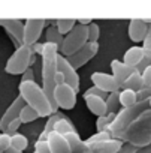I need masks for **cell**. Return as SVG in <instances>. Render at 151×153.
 <instances>
[{"instance_id": "obj_16", "label": "cell", "mask_w": 151, "mask_h": 153, "mask_svg": "<svg viewBox=\"0 0 151 153\" xmlns=\"http://www.w3.org/2000/svg\"><path fill=\"white\" fill-rule=\"evenodd\" d=\"M85 105L88 108V111L91 114H94L96 117H103L108 114V107H106V101L99 98V96H84Z\"/></svg>"}, {"instance_id": "obj_19", "label": "cell", "mask_w": 151, "mask_h": 153, "mask_svg": "<svg viewBox=\"0 0 151 153\" xmlns=\"http://www.w3.org/2000/svg\"><path fill=\"white\" fill-rule=\"evenodd\" d=\"M64 138L67 140L72 153H93V152H91V147L85 143V140H82V138L80 137L78 132L67 134Z\"/></svg>"}, {"instance_id": "obj_30", "label": "cell", "mask_w": 151, "mask_h": 153, "mask_svg": "<svg viewBox=\"0 0 151 153\" xmlns=\"http://www.w3.org/2000/svg\"><path fill=\"white\" fill-rule=\"evenodd\" d=\"M111 138H112V135L109 134V131H105V132H96L94 135L88 137V138L85 140V143L90 146V144H94V143H103V141H108V140H111Z\"/></svg>"}, {"instance_id": "obj_15", "label": "cell", "mask_w": 151, "mask_h": 153, "mask_svg": "<svg viewBox=\"0 0 151 153\" xmlns=\"http://www.w3.org/2000/svg\"><path fill=\"white\" fill-rule=\"evenodd\" d=\"M46 141H48L51 153H72L67 140L57 132H51Z\"/></svg>"}, {"instance_id": "obj_46", "label": "cell", "mask_w": 151, "mask_h": 153, "mask_svg": "<svg viewBox=\"0 0 151 153\" xmlns=\"http://www.w3.org/2000/svg\"><path fill=\"white\" fill-rule=\"evenodd\" d=\"M5 23H6V20H3V18H0V26L3 27V26H5Z\"/></svg>"}, {"instance_id": "obj_3", "label": "cell", "mask_w": 151, "mask_h": 153, "mask_svg": "<svg viewBox=\"0 0 151 153\" xmlns=\"http://www.w3.org/2000/svg\"><path fill=\"white\" fill-rule=\"evenodd\" d=\"M147 110H150L148 101L144 102H138L136 105L130 107V108H121L115 117V120L112 122V125L109 126V134L112 135V138L115 140H121L123 141V135L126 132V129L132 125V122H135L142 113H145ZM124 143V141H123Z\"/></svg>"}, {"instance_id": "obj_29", "label": "cell", "mask_w": 151, "mask_h": 153, "mask_svg": "<svg viewBox=\"0 0 151 153\" xmlns=\"http://www.w3.org/2000/svg\"><path fill=\"white\" fill-rule=\"evenodd\" d=\"M39 117H41V116L38 114V111L33 110V108L29 107V105H26V107L21 110V113H20V120H21V123H32V122L38 120Z\"/></svg>"}, {"instance_id": "obj_42", "label": "cell", "mask_w": 151, "mask_h": 153, "mask_svg": "<svg viewBox=\"0 0 151 153\" xmlns=\"http://www.w3.org/2000/svg\"><path fill=\"white\" fill-rule=\"evenodd\" d=\"M77 23L81 24V26H90V24L93 23V20H91V18H78Z\"/></svg>"}, {"instance_id": "obj_24", "label": "cell", "mask_w": 151, "mask_h": 153, "mask_svg": "<svg viewBox=\"0 0 151 153\" xmlns=\"http://www.w3.org/2000/svg\"><path fill=\"white\" fill-rule=\"evenodd\" d=\"M77 24H78L77 20H73V18H57V21H55V27L63 36L69 35Z\"/></svg>"}, {"instance_id": "obj_22", "label": "cell", "mask_w": 151, "mask_h": 153, "mask_svg": "<svg viewBox=\"0 0 151 153\" xmlns=\"http://www.w3.org/2000/svg\"><path fill=\"white\" fill-rule=\"evenodd\" d=\"M61 117H63V116H61V114H58V113H54L52 116H49V117H48V120H46V123H45V126H43V131L39 134V140L46 141V140H48V137H49V134H51V132H54L55 123H57Z\"/></svg>"}, {"instance_id": "obj_9", "label": "cell", "mask_w": 151, "mask_h": 153, "mask_svg": "<svg viewBox=\"0 0 151 153\" xmlns=\"http://www.w3.org/2000/svg\"><path fill=\"white\" fill-rule=\"evenodd\" d=\"M57 71L63 72L64 78H66V84L70 86L75 92L78 93V92H80V75H78L77 69H75V68L67 62V59H66L64 56H61L60 53H58V56H57Z\"/></svg>"}, {"instance_id": "obj_44", "label": "cell", "mask_w": 151, "mask_h": 153, "mask_svg": "<svg viewBox=\"0 0 151 153\" xmlns=\"http://www.w3.org/2000/svg\"><path fill=\"white\" fill-rule=\"evenodd\" d=\"M136 153H151V146H147V147H142L139 149Z\"/></svg>"}, {"instance_id": "obj_25", "label": "cell", "mask_w": 151, "mask_h": 153, "mask_svg": "<svg viewBox=\"0 0 151 153\" xmlns=\"http://www.w3.org/2000/svg\"><path fill=\"white\" fill-rule=\"evenodd\" d=\"M54 132H57V134H60V135L66 137L67 134L77 132V129H75V126L70 123V120H69V119H66V117H61V119H60V120L55 123Z\"/></svg>"}, {"instance_id": "obj_11", "label": "cell", "mask_w": 151, "mask_h": 153, "mask_svg": "<svg viewBox=\"0 0 151 153\" xmlns=\"http://www.w3.org/2000/svg\"><path fill=\"white\" fill-rule=\"evenodd\" d=\"M3 29L6 30L9 39L15 45V50L24 45V21L17 18H8Z\"/></svg>"}, {"instance_id": "obj_36", "label": "cell", "mask_w": 151, "mask_h": 153, "mask_svg": "<svg viewBox=\"0 0 151 153\" xmlns=\"http://www.w3.org/2000/svg\"><path fill=\"white\" fill-rule=\"evenodd\" d=\"M141 76H142V84H144V87H151V66L147 68V69L141 74Z\"/></svg>"}, {"instance_id": "obj_7", "label": "cell", "mask_w": 151, "mask_h": 153, "mask_svg": "<svg viewBox=\"0 0 151 153\" xmlns=\"http://www.w3.org/2000/svg\"><path fill=\"white\" fill-rule=\"evenodd\" d=\"M54 99H55V104L58 108L69 111V110H73L75 105H77V92L67 84H61V86L55 87Z\"/></svg>"}, {"instance_id": "obj_23", "label": "cell", "mask_w": 151, "mask_h": 153, "mask_svg": "<svg viewBox=\"0 0 151 153\" xmlns=\"http://www.w3.org/2000/svg\"><path fill=\"white\" fill-rule=\"evenodd\" d=\"M120 104L123 108H130L138 104V93L133 90H120Z\"/></svg>"}, {"instance_id": "obj_21", "label": "cell", "mask_w": 151, "mask_h": 153, "mask_svg": "<svg viewBox=\"0 0 151 153\" xmlns=\"http://www.w3.org/2000/svg\"><path fill=\"white\" fill-rule=\"evenodd\" d=\"M63 41H64V36L57 30L55 26H49V27H46V30H45V42L54 44V45H57L58 50H60L61 45H63Z\"/></svg>"}, {"instance_id": "obj_45", "label": "cell", "mask_w": 151, "mask_h": 153, "mask_svg": "<svg viewBox=\"0 0 151 153\" xmlns=\"http://www.w3.org/2000/svg\"><path fill=\"white\" fill-rule=\"evenodd\" d=\"M5 153H21V152H18V150H15V149H12V147H11V149H9L8 152H5Z\"/></svg>"}, {"instance_id": "obj_5", "label": "cell", "mask_w": 151, "mask_h": 153, "mask_svg": "<svg viewBox=\"0 0 151 153\" xmlns=\"http://www.w3.org/2000/svg\"><path fill=\"white\" fill-rule=\"evenodd\" d=\"M88 42V36H87V26H81L77 24L75 29L64 36L63 45L58 50V53L64 57H70L75 53H78L85 44Z\"/></svg>"}, {"instance_id": "obj_20", "label": "cell", "mask_w": 151, "mask_h": 153, "mask_svg": "<svg viewBox=\"0 0 151 153\" xmlns=\"http://www.w3.org/2000/svg\"><path fill=\"white\" fill-rule=\"evenodd\" d=\"M141 89H144V84H142V76H141V74L138 71L133 72L129 78L123 83V86H121V90H133L136 93Z\"/></svg>"}, {"instance_id": "obj_28", "label": "cell", "mask_w": 151, "mask_h": 153, "mask_svg": "<svg viewBox=\"0 0 151 153\" xmlns=\"http://www.w3.org/2000/svg\"><path fill=\"white\" fill-rule=\"evenodd\" d=\"M106 107H108V113H114V114H118L120 111V92H114V93H109V96L106 98Z\"/></svg>"}, {"instance_id": "obj_35", "label": "cell", "mask_w": 151, "mask_h": 153, "mask_svg": "<svg viewBox=\"0 0 151 153\" xmlns=\"http://www.w3.org/2000/svg\"><path fill=\"white\" fill-rule=\"evenodd\" d=\"M150 98H151V87H144L138 92V102L148 101Z\"/></svg>"}, {"instance_id": "obj_43", "label": "cell", "mask_w": 151, "mask_h": 153, "mask_svg": "<svg viewBox=\"0 0 151 153\" xmlns=\"http://www.w3.org/2000/svg\"><path fill=\"white\" fill-rule=\"evenodd\" d=\"M32 48H33V53H35V54H42V50H43V44H39V42H38V44H35V45H33Z\"/></svg>"}, {"instance_id": "obj_6", "label": "cell", "mask_w": 151, "mask_h": 153, "mask_svg": "<svg viewBox=\"0 0 151 153\" xmlns=\"http://www.w3.org/2000/svg\"><path fill=\"white\" fill-rule=\"evenodd\" d=\"M48 26L45 18H29L24 21V45L33 47L42 36L43 29Z\"/></svg>"}, {"instance_id": "obj_34", "label": "cell", "mask_w": 151, "mask_h": 153, "mask_svg": "<svg viewBox=\"0 0 151 153\" xmlns=\"http://www.w3.org/2000/svg\"><path fill=\"white\" fill-rule=\"evenodd\" d=\"M35 153H51L49 146H48V141L38 140V141L35 143Z\"/></svg>"}, {"instance_id": "obj_33", "label": "cell", "mask_w": 151, "mask_h": 153, "mask_svg": "<svg viewBox=\"0 0 151 153\" xmlns=\"http://www.w3.org/2000/svg\"><path fill=\"white\" fill-rule=\"evenodd\" d=\"M84 96H99V98H102V99L106 101V98L109 96V93H106V92L97 89L96 86H93V87H90V89H87V90L84 92Z\"/></svg>"}, {"instance_id": "obj_31", "label": "cell", "mask_w": 151, "mask_h": 153, "mask_svg": "<svg viewBox=\"0 0 151 153\" xmlns=\"http://www.w3.org/2000/svg\"><path fill=\"white\" fill-rule=\"evenodd\" d=\"M87 36H88V42H97L99 36H100V27L99 24H96L94 21L87 26Z\"/></svg>"}, {"instance_id": "obj_12", "label": "cell", "mask_w": 151, "mask_h": 153, "mask_svg": "<svg viewBox=\"0 0 151 153\" xmlns=\"http://www.w3.org/2000/svg\"><path fill=\"white\" fill-rule=\"evenodd\" d=\"M90 80L93 83V86H96L97 89L106 92V93H114V92H120V86L115 81V78L112 76V74H105V72H93Z\"/></svg>"}, {"instance_id": "obj_2", "label": "cell", "mask_w": 151, "mask_h": 153, "mask_svg": "<svg viewBox=\"0 0 151 153\" xmlns=\"http://www.w3.org/2000/svg\"><path fill=\"white\" fill-rule=\"evenodd\" d=\"M18 92L26 101L29 107L38 111L41 117H49L54 114L49 99L46 98L42 86H39L36 81H26L18 84Z\"/></svg>"}, {"instance_id": "obj_10", "label": "cell", "mask_w": 151, "mask_h": 153, "mask_svg": "<svg viewBox=\"0 0 151 153\" xmlns=\"http://www.w3.org/2000/svg\"><path fill=\"white\" fill-rule=\"evenodd\" d=\"M26 105H27V104H26V101L23 99V96L18 95V96L12 101V104L8 107V110L3 113L2 119H0V131H2V132H6L8 126H9L15 119L20 117V113H21V110H23Z\"/></svg>"}, {"instance_id": "obj_8", "label": "cell", "mask_w": 151, "mask_h": 153, "mask_svg": "<svg viewBox=\"0 0 151 153\" xmlns=\"http://www.w3.org/2000/svg\"><path fill=\"white\" fill-rule=\"evenodd\" d=\"M97 51H99V44H97V42H87L78 53H75L73 56L66 57V59H67V62H69L75 69L78 71L80 68L85 66V65L97 54Z\"/></svg>"}, {"instance_id": "obj_32", "label": "cell", "mask_w": 151, "mask_h": 153, "mask_svg": "<svg viewBox=\"0 0 151 153\" xmlns=\"http://www.w3.org/2000/svg\"><path fill=\"white\" fill-rule=\"evenodd\" d=\"M11 149V135L6 132H0V153H5Z\"/></svg>"}, {"instance_id": "obj_26", "label": "cell", "mask_w": 151, "mask_h": 153, "mask_svg": "<svg viewBox=\"0 0 151 153\" xmlns=\"http://www.w3.org/2000/svg\"><path fill=\"white\" fill-rule=\"evenodd\" d=\"M11 147L23 153V152L29 147V140H27V137H24L23 134H18V132L14 134V135H11Z\"/></svg>"}, {"instance_id": "obj_47", "label": "cell", "mask_w": 151, "mask_h": 153, "mask_svg": "<svg viewBox=\"0 0 151 153\" xmlns=\"http://www.w3.org/2000/svg\"><path fill=\"white\" fill-rule=\"evenodd\" d=\"M148 105H150V110H151V98L148 99Z\"/></svg>"}, {"instance_id": "obj_37", "label": "cell", "mask_w": 151, "mask_h": 153, "mask_svg": "<svg viewBox=\"0 0 151 153\" xmlns=\"http://www.w3.org/2000/svg\"><path fill=\"white\" fill-rule=\"evenodd\" d=\"M142 48H144V51H145V53L151 54V26L148 27V33H147V36H145L144 42H142Z\"/></svg>"}, {"instance_id": "obj_27", "label": "cell", "mask_w": 151, "mask_h": 153, "mask_svg": "<svg viewBox=\"0 0 151 153\" xmlns=\"http://www.w3.org/2000/svg\"><path fill=\"white\" fill-rule=\"evenodd\" d=\"M115 117H117V114H114V113H108L103 117H97V120H96V129H97V132L108 131L109 126L112 125V122L115 120Z\"/></svg>"}, {"instance_id": "obj_4", "label": "cell", "mask_w": 151, "mask_h": 153, "mask_svg": "<svg viewBox=\"0 0 151 153\" xmlns=\"http://www.w3.org/2000/svg\"><path fill=\"white\" fill-rule=\"evenodd\" d=\"M36 60V54L33 53V48L29 45H23L17 48L12 56L8 59L5 65V72L9 75H23L27 69L32 68V65Z\"/></svg>"}, {"instance_id": "obj_39", "label": "cell", "mask_w": 151, "mask_h": 153, "mask_svg": "<svg viewBox=\"0 0 151 153\" xmlns=\"http://www.w3.org/2000/svg\"><path fill=\"white\" fill-rule=\"evenodd\" d=\"M138 150H139V149H138L136 146H133V144H130V143H124L118 153H136Z\"/></svg>"}, {"instance_id": "obj_41", "label": "cell", "mask_w": 151, "mask_h": 153, "mask_svg": "<svg viewBox=\"0 0 151 153\" xmlns=\"http://www.w3.org/2000/svg\"><path fill=\"white\" fill-rule=\"evenodd\" d=\"M61 84H66V78H64L63 72L57 71V72H55V87H57V86H61Z\"/></svg>"}, {"instance_id": "obj_13", "label": "cell", "mask_w": 151, "mask_h": 153, "mask_svg": "<svg viewBox=\"0 0 151 153\" xmlns=\"http://www.w3.org/2000/svg\"><path fill=\"white\" fill-rule=\"evenodd\" d=\"M111 72H112V76L115 78V81L118 83V86H120V89H121L123 83L129 78L133 72H136V69L127 66L126 63H123V60L112 59V60H111Z\"/></svg>"}, {"instance_id": "obj_14", "label": "cell", "mask_w": 151, "mask_h": 153, "mask_svg": "<svg viewBox=\"0 0 151 153\" xmlns=\"http://www.w3.org/2000/svg\"><path fill=\"white\" fill-rule=\"evenodd\" d=\"M148 27L142 18H132L129 21L127 26V35L130 38V41L133 42H144L147 33H148Z\"/></svg>"}, {"instance_id": "obj_18", "label": "cell", "mask_w": 151, "mask_h": 153, "mask_svg": "<svg viewBox=\"0 0 151 153\" xmlns=\"http://www.w3.org/2000/svg\"><path fill=\"white\" fill-rule=\"evenodd\" d=\"M123 141L121 140H115V138H111L108 141H103V143H94V144H90L91 147V152L93 153H118L120 149L123 147Z\"/></svg>"}, {"instance_id": "obj_38", "label": "cell", "mask_w": 151, "mask_h": 153, "mask_svg": "<svg viewBox=\"0 0 151 153\" xmlns=\"http://www.w3.org/2000/svg\"><path fill=\"white\" fill-rule=\"evenodd\" d=\"M23 123H21V120H20V117L18 119H15L9 126H8V129H6V134H9V135H14V134H17V131L20 129V126H21Z\"/></svg>"}, {"instance_id": "obj_1", "label": "cell", "mask_w": 151, "mask_h": 153, "mask_svg": "<svg viewBox=\"0 0 151 153\" xmlns=\"http://www.w3.org/2000/svg\"><path fill=\"white\" fill-rule=\"evenodd\" d=\"M57 56H58V47L49 42H43V50H42V60H41V68H42V89L46 95V98L51 102L52 111L57 113L58 107L54 99V90H55V72H57Z\"/></svg>"}, {"instance_id": "obj_40", "label": "cell", "mask_w": 151, "mask_h": 153, "mask_svg": "<svg viewBox=\"0 0 151 153\" xmlns=\"http://www.w3.org/2000/svg\"><path fill=\"white\" fill-rule=\"evenodd\" d=\"M26 81H35V72L33 69H27L23 75H21V83H26Z\"/></svg>"}, {"instance_id": "obj_48", "label": "cell", "mask_w": 151, "mask_h": 153, "mask_svg": "<svg viewBox=\"0 0 151 153\" xmlns=\"http://www.w3.org/2000/svg\"><path fill=\"white\" fill-rule=\"evenodd\" d=\"M33 153H35V152H33Z\"/></svg>"}, {"instance_id": "obj_17", "label": "cell", "mask_w": 151, "mask_h": 153, "mask_svg": "<svg viewBox=\"0 0 151 153\" xmlns=\"http://www.w3.org/2000/svg\"><path fill=\"white\" fill-rule=\"evenodd\" d=\"M144 57H145V51H144L142 45H133V47H130V48L124 53V56H123V63H126L127 66L136 69L138 65L144 60Z\"/></svg>"}]
</instances>
